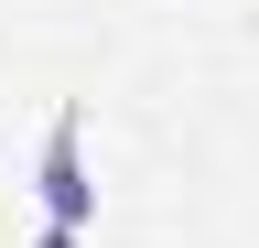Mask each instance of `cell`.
I'll list each match as a JSON object with an SVG mask.
<instances>
[{"label":"cell","mask_w":259,"mask_h":248,"mask_svg":"<svg viewBox=\"0 0 259 248\" xmlns=\"http://www.w3.org/2000/svg\"><path fill=\"white\" fill-rule=\"evenodd\" d=\"M44 227H87L97 216V183H87V119L76 108H54V130H44Z\"/></svg>","instance_id":"1"},{"label":"cell","mask_w":259,"mask_h":248,"mask_svg":"<svg viewBox=\"0 0 259 248\" xmlns=\"http://www.w3.org/2000/svg\"><path fill=\"white\" fill-rule=\"evenodd\" d=\"M32 248H76V227H44V237H32Z\"/></svg>","instance_id":"2"}]
</instances>
